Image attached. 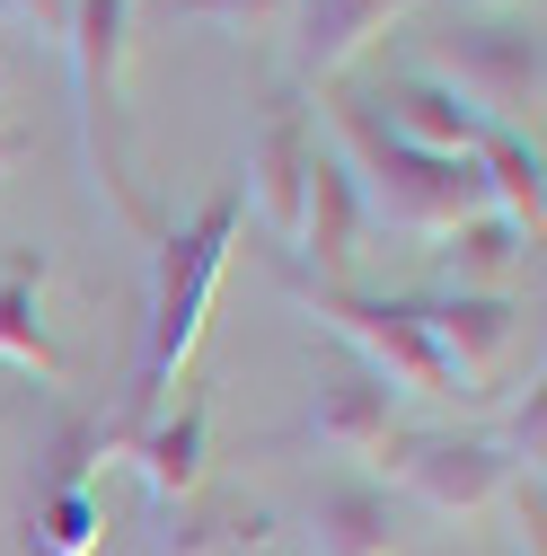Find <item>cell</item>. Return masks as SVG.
<instances>
[{
  "label": "cell",
  "instance_id": "6",
  "mask_svg": "<svg viewBox=\"0 0 547 556\" xmlns=\"http://www.w3.org/2000/svg\"><path fill=\"white\" fill-rule=\"evenodd\" d=\"M362 222H371V203L354 186V168L335 160V142H309V186H301V222H292V248L309 274V283H345L354 256H362Z\"/></svg>",
  "mask_w": 547,
  "mask_h": 556
},
{
  "label": "cell",
  "instance_id": "3",
  "mask_svg": "<svg viewBox=\"0 0 547 556\" xmlns=\"http://www.w3.org/2000/svg\"><path fill=\"white\" fill-rule=\"evenodd\" d=\"M335 160L354 168L362 203H371V213H389L397 230L442 239V230H459V222H476V213H486L476 160H433V151H416V142H397V132H389L362 98H345V106H335Z\"/></svg>",
  "mask_w": 547,
  "mask_h": 556
},
{
  "label": "cell",
  "instance_id": "7",
  "mask_svg": "<svg viewBox=\"0 0 547 556\" xmlns=\"http://www.w3.org/2000/svg\"><path fill=\"white\" fill-rule=\"evenodd\" d=\"M309 442L354 459V468H397L406 433H397V406H389V380L362 371V363H335L318 371V397H309Z\"/></svg>",
  "mask_w": 547,
  "mask_h": 556
},
{
  "label": "cell",
  "instance_id": "18",
  "mask_svg": "<svg viewBox=\"0 0 547 556\" xmlns=\"http://www.w3.org/2000/svg\"><path fill=\"white\" fill-rule=\"evenodd\" d=\"M265 513L256 504H221V495H186L160 513L151 530V556H256L265 547Z\"/></svg>",
  "mask_w": 547,
  "mask_h": 556
},
{
  "label": "cell",
  "instance_id": "8",
  "mask_svg": "<svg viewBox=\"0 0 547 556\" xmlns=\"http://www.w3.org/2000/svg\"><path fill=\"white\" fill-rule=\"evenodd\" d=\"M203 442H213V406L203 397H177V406H151V415H115V459H132V477L168 504L203 495Z\"/></svg>",
  "mask_w": 547,
  "mask_h": 556
},
{
  "label": "cell",
  "instance_id": "23",
  "mask_svg": "<svg viewBox=\"0 0 547 556\" xmlns=\"http://www.w3.org/2000/svg\"><path fill=\"white\" fill-rule=\"evenodd\" d=\"M486 10H512V0H486Z\"/></svg>",
  "mask_w": 547,
  "mask_h": 556
},
{
  "label": "cell",
  "instance_id": "1",
  "mask_svg": "<svg viewBox=\"0 0 547 556\" xmlns=\"http://www.w3.org/2000/svg\"><path fill=\"white\" fill-rule=\"evenodd\" d=\"M239 186H221L213 203H203L194 222L160 230L151 239V327H142V389H132L124 415H151L168 397V380L194 363L203 344V318H213V292H221V265L239 248Z\"/></svg>",
  "mask_w": 547,
  "mask_h": 556
},
{
  "label": "cell",
  "instance_id": "4",
  "mask_svg": "<svg viewBox=\"0 0 547 556\" xmlns=\"http://www.w3.org/2000/svg\"><path fill=\"white\" fill-rule=\"evenodd\" d=\"M292 301H301L309 318H327L335 336L354 344V363H362V371H380L389 389H416V397H433V406L468 397V389L442 371V354H433V336H424L416 301L354 292V283H309V274H292Z\"/></svg>",
  "mask_w": 547,
  "mask_h": 556
},
{
  "label": "cell",
  "instance_id": "15",
  "mask_svg": "<svg viewBox=\"0 0 547 556\" xmlns=\"http://www.w3.org/2000/svg\"><path fill=\"white\" fill-rule=\"evenodd\" d=\"M476 186H486V213L512 222V230L538 248V222H547V160H538V132L486 124V142H476Z\"/></svg>",
  "mask_w": 547,
  "mask_h": 556
},
{
  "label": "cell",
  "instance_id": "5",
  "mask_svg": "<svg viewBox=\"0 0 547 556\" xmlns=\"http://www.w3.org/2000/svg\"><path fill=\"white\" fill-rule=\"evenodd\" d=\"M424 80H442L459 106H476L504 132H538V36L530 27H486V36H442L424 62Z\"/></svg>",
  "mask_w": 547,
  "mask_h": 556
},
{
  "label": "cell",
  "instance_id": "11",
  "mask_svg": "<svg viewBox=\"0 0 547 556\" xmlns=\"http://www.w3.org/2000/svg\"><path fill=\"white\" fill-rule=\"evenodd\" d=\"M416 318H424V336H433L442 371H450L468 397H476V380H486V371L512 354V336H521V309L495 301V292H424Z\"/></svg>",
  "mask_w": 547,
  "mask_h": 556
},
{
  "label": "cell",
  "instance_id": "22",
  "mask_svg": "<svg viewBox=\"0 0 547 556\" xmlns=\"http://www.w3.org/2000/svg\"><path fill=\"white\" fill-rule=\"evenodd\" d=\"M0 18H18V27H36V36L62 45V27H72V0H0Z\"/></svg>",
  "mask_w": 547,
  "mask_h": 556
},
{
  "label": "cell",
  "instance_id": "16",
  "mask_svg": "<svg viewBox=\"0 0 547 556\" xmlns=\"http://www.w3.org/2000/svg\"><path fill=\"white\" fill-rule=\"evenodd\" d=\"M309 556H397V513L380 485L335 477L309 495Z\"/></svg>",
  "mask_w": 547,
  "mask_h": 556
},
{
  "label": "cell",
  "instance_id": "21",
  "mask_svg": "<svg viewBox=\"0 0 547 556\" xmlns=\"http://www.w3.org/2000/svg\"><path fill=\"white\" fill-rule=\"evenodd\" d=\"M512 513H521V556H547V485L512 477Z\"/></svg>",
  "mask_w": 547,
  "mask_h": 556
},
{
  "label": "cell",
  "instance_id": "14",
  "mask_svg": "<svg viewBox=\"0 0 547 556\" xmlns=\"http://www.w3.org/2000/svg\"><path fill=\"white\" fill-rule=\"evenodd\" d=\"M0 363L44 380V389H62V371H72L62 344H53V327H44V256L36 248L0 256Z\"/></svg>",
  "mask_w": 547,
  "mask_h": 556
},
{
  "label": "cell",
  "instance_id": "19",
  "mask_svg": "<svg viewBox=\"0 0 547 556\" xmlns=\"http://www.w3.org/2000/svg\"><path fill=\"white\" fill-rule=\"evenodd\" d=\"M27 539H36V556H98V539H106V504H98V485L36 477Z\"/></svg>",
  "mask_w": 547,
  "mask_h": 556
},
{
  "label": "cell",
  "instance_id": "9",
  "mask_svg": "<svg viewBox=\"0 0 547 556\" xmlns=\"http://www.w3.org/2000/svg\"><path fill=\"white\" fill-rule=\"evenodd\" d=\"M309 115L301 106H265L256 132H247V151H239V203H256L265 230L274 239H292L301 222V186H309Z\"/></svg>",
  "mask_w": 547,
  "mask_h": 556
},
{
  "label": "cell",
  "instance_id": "12",
  "mask_svg": "<svg viewBox=\"0 0 547 556\" xmlns=\"http://www.w3.org/2000/svg\"><path fill=\"white\" fill-rule=\"evenodd\" d=\"M416 10V0H292V62H301V80H345L354 62Z\"/></svg>",
  "mask_w": 547,
  "mask_h": 556
},
{
  "label": "cell",
  "instance_id": "2",
  "mask_svg": "<svg viewBox=\"0 0 547 556\" xmlns=\"http://www.w3.org/2000/svg\"><path fill=\"white\" fill-rule=\"evenodd\" d=\"M132 10L142 0H72V27H62V53H72V98H80V160H89V186L98 203L124 222L160 239L168 222L151 213L142 177L124 160V53H132Z\"/></svg>",
  "mask_w": 547,
  "mask_h": 556
},
{
  "label": "cell",
  "instance_id": "17",
  "mask_svg": "<svg viewBox=\"0 0 547 556\" xmlns=\"http://www.w3.org/2000/svg\"><path fill=\"white\" fill-rule=\"evenodd\" d=\"M530 256H538V248H530L512 222L476 213V222L442 230V292H495V301H512V283H521Z\"/></svg>",
  "mask_w": 547,
  "mask_h": 556
},
{
  "label": "cell",
  "instance_id": "10",
  "mask_svg": "<svg viewBox=\"0 0 547 556\" xmlns=\"http://www.w3.org/2000/svg\"><path fill=\"white\" fill-rule=\"evenodd\" d=\"M397 477L416 485L433 513H486L521 468H512L486 433H433V442H406V451H397Z\"/></svg>",
  "mask_w": 547,
  "mask_h": 556
},
{
  "label": "cell",
  "instance_id": "20",
  "mask_svg": "<svg viewBox=\"0 0 547 556\" xmlns=\"http://www.w3.org/2000/svg\"><path fill=\"white\" fill-rule=\"evenodd\" d=\"M194 18H221L230 36H283L292 27V0H186Z\"/></svg>",
  "mask_w": 547,
  "mask_h": 556
},
{
  "label": "cell",
  "instance_id": "13",
  "mask_svg": "<svg viewBox=\"0 0 547 556\" xmlns=\"http://www.w3.org/2000/svg\"><path fill=\"white\" fill-rule=\"evenodd\" d=\"M397 142H416V151H433V160H476V142H486V115L476 106H459L442 80H424V72H397L380 98H362Z\"/></svg>",
  "mask_w": 547,
  "mask_h": 556
}]
</instances>
